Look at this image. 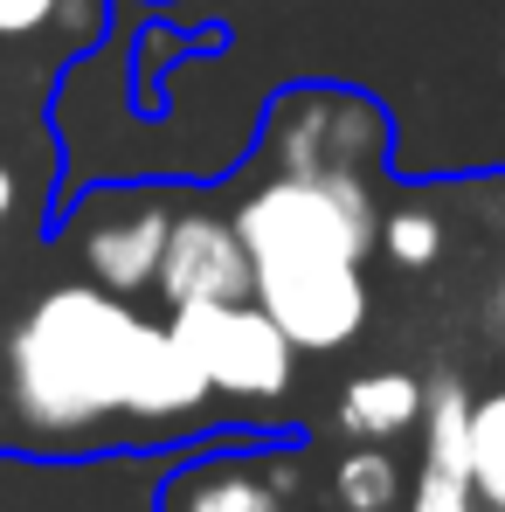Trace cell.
Segmentation results:
<instances>
[{
    "label": "cell",
    "instance_id": "3",
    "mask_svg": "<svg viewBox=\"0 0 505 512\" xmlns=\"http://www.w3.org/2000/svg\"><path fill=\"white\" fill-rule=\"evenodd\" d=\"M388 125L381 104L333 84L284 90L263 118V173H305V180H381Z\"/></svg>",
    "mask_w": 505,
    "mask_h": 512
},
{
    "label": "cell",
    "instance_id": "10",
    "mask_svg": "<svg viewBox=\"0 0 505 512\" xmlns=\"http://www.w3.org/2000/svg\"><path fill=\"white\" fill-rule=\"evenodd\" d=\"M422 416V381L402 374V367H374V374H353L339 388V409L333 423L353 436V443H388L402 429H416Z\"/></svg>",
    "mask_w": 505,
    "mask_h": 512
},
{
    "label": "cell",
    "instance_id": "15",
    "mask_svg": "<svg viewBox=\"0 0 505 512\" xmlns=\"http://www.w3.org/2000/svg\"><path fill=\"white\" fill-rule=\"evenodd\" d=\"M7 215H14V167L0 160V229H7Z\"/></svg>",
    "mask_w": 505,
    "mask_h": 512
},
{
    "label": "cell",
    "instance_id": "7",
    "mask_svg": "<svg viewBox=\"0 0 505 512\" xmlns=\"http://www.w3.org/2000/svg\"><path fill=\"white\" fill-rule=\"evenodd\" d=\"M167 222H173V194H160V187H104V194L77 201L63 236H77V263L90 270V284H104L118 298H146L153 270H160Z\"/></svg>",
    "mask_w": 505,
    "mask_h": 512
},
{
    "label": "cell",
    "instance_id": "4",
    "mask_svg": "<svg viewBox=\"0 0 505 512\" xmlns=\"http://www.w3.org/2000/svg\"><path fill=\"white\" fill-rule=\"evenodd\" d=\"M167 333L194 360V374L208 381L215 402H277V395H291L298 353L270 326V312L256 298L180 305V312H167Z\"/></svg>",
    "mask_w": 505,
    "mask_h": 512
},
{
    "label": "cell",
    "instance_id": "13",
    "mask_svg": "<svg viewBox=\"0 0 505 512\" xmlns=\"http://www.w3.org/2000/svg\"><path fill=\"white\" fill-rule=\"evenodd\" d=\"M374 250L388 256V263H402V270H429V263L443 256V215L422 208V201L381 208V222H374Z\"/></svg>",
    "mask_w": 505,
    "mask_h": 512
},
{
    "label": "cell",
    "instance_id": "2",
    "mask_svg": "<svg viewBox=\"0 0 505 512\" xmlns=\"http://www.w3.org/2000/svg\"><path fill=\"white\" fill-rule=\"evenodd\" d=\"M374 222H381V201H374L367 180H305V173H263L229 215L250 270L367 263Z\"/></svg>",
    "mask_w": 505,
    "mask_h": 512
},
{
    "label": "cell",
    "instance_id": "1",
    "mask_svg": "<svg viewBox=\"0 0 505 512\" xmlns=\"http://www.w3.org/2000/svg\"><path fill=\"white\" fill-rule=\"evenodd\" d=\"M208 402L167 319L104 284H49L7 326V409L35 450L77 457L104 436H173Z\"/></svg>",
    "mask_w": 505,
    "mask_h": 512
},
{
    "label": "cell",
    "instance_id": "14",
    "mask_svg": "<svg viewBox=\"0 0 505 512\" xmlns=\"http://www.w3.org/2000/svg\"><path fill=\"white\" fill-rule=\"evenodd\" d=\"M56 14H63V0H0V42L42 35V28H49Z\"/></svg>",
    "mask_w": 505,
    "mask_h": 512
},
{
    "label": "cell",
    "instance_id": "9",
    "mask_svg": "<svg viewBox=\"0 0 505 512\" xmlns=\"http://www.w3.org/2000/svg\"><path fill=\"white\" fill-rule=\"evenodd\" d=\"M422 471L409 485V506L395 512H478L471 499V464H464V429H471V388L457 374L422 381Z\"/></svg>",
    "mask_w": 505,
    "mask_h": 512
},
{
    "label": "cell",
    "instance_id": "11",
    "mask_svg": "<svg viewBox=\"0 0 505 512\" xmlns=\"http://www.w3.org/2000/svg\"><path fill=\"white\" fill-rule=\"evenodd\" d=\"M333 506L339 512H395V506H402V464H395L381 443L339 450V464H333Z\"/></svg>",
    "mask_w": 505,
    "mask_h": 512
},
{
    "label": "cell",
    "instance_id": "12",
    "mask_svg": "<svg viewBox=\"0 0 505 512\" xmlns=\"http://www.w3.org/2000/svg\"><path fill=\"white\" fill-rule=\"evenodd\" d=\"M464 464H471V499L505 512V388L499 395H471Z\"/></svg>",
    "mask_w": 505,
    "mask_h": 512
},
{
    "label": "cell",
    "instance_id": "5",
    "mask_svg": "<svg viewBox=\"0 0 505 512\" xmlns=\"http://www.w3.org/2000/svg\"><path fill=\"white\" fill-rule=\"evenodd\" d=\"M298 506V450L263 436H222L160 457L153 512H291Z\"/></svg>",
    "mask_w": 505,
    "mask_h": 512
},
{
    "label": "cell",
    "instance_id": "8",
    "mask_svg": "<svg viewBox=\"0 0 505 512\" xmlns=\"http://www.w3.org/2000/svg\"><path fill=\"white\" fill-rule=\"evenodd\" d=\"M153 291H160L167 312L215 305V298H250V256L236 243L229 215H215V208H173Z\"/></svg>",
    "mask_w": 505,
    "mask_h": 512
},
{
    "label": "cell",
    "instance_id": "6",
    "mask_svg": "<svg viewBox=\"0 0 505 512\" xmlns=\"http://www.w3.org/2000/svg\"><path fill=\"white\" fill-rule=\"evenodd\" d=\"M250 298L270 312V326L291 340V353H339L367 333L374 284L367 263H284L250 270Z\"/></svg>",
    "mask_w": 505,
    "mask_h": 512
}]
</instances>
